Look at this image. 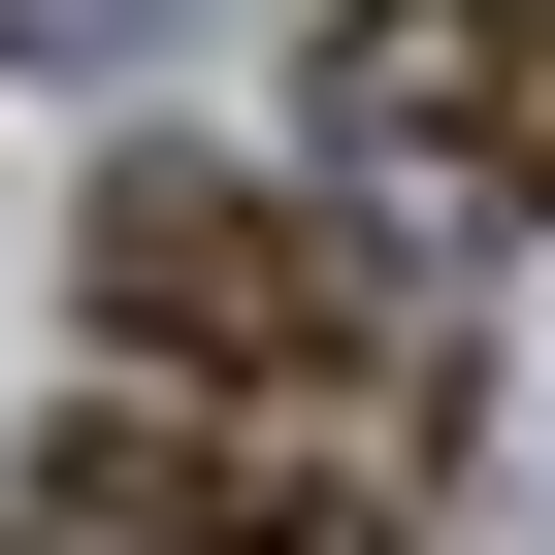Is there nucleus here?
I'll return each mask as SVG.
<instances>
[{
  "label": "nucleus",
  "mask_w": 555,
  "mask_h": 555,
  "mask_svg": "<svg viewBox=\"0 0 555 555\" xmlns=\"http://www.w3.org/2000/svg\"><path fill=\"white\" fill-rule=\"evenodd\" d=\"M327 131H360L392 196L555 229V0H327Z\"/></svg>",
  "instance_id": "nucleus-2"
},
{
  "label": "nucleus",
  "mask_w": 555,
  "mask_h": 555,
  "mask_svg": "<svg viewBox=\"0 0 555 555\" xmlns=\"http://www.w3.org/2000/svg\"><path fill=\"white\" fill-rule=\"evenodd\" d=\"M99 327L196 392H392V261L327 196H229V164H99Z\"/></svg>",
  "instance_id": "nucleus-1"
},
{
  "label": "nucleus",
  "mask_w": 555,
  "mask_h": 555,
  "mask_svg": "<svg viewBox=\"0 0 555 555\" xmlns=\"http://www.w3.org/2000/svg\"><path fill=\"white\" fill-rule=\"evenodd\" d=\"M66 555H392L360 490H229V457H66Z\"/></svg>",
  "instance_id": "nucleus-3"
}]
</instances>
